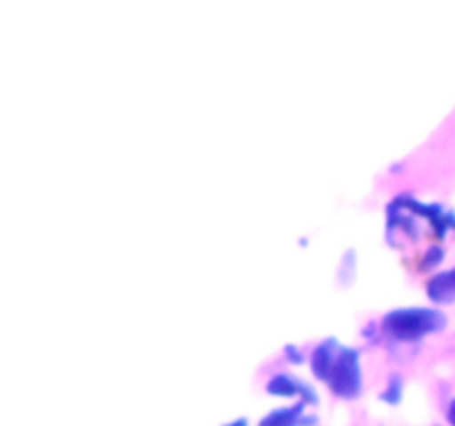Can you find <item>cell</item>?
<instances>
[{
    "mask_svg": "<svg viewBox=\"0 0 455 426\" xmlns=\"http://www.w3.org/2000/svg\"><path fill=\"white\" fill-rule=\"evenodd\" d=\"M444 324V315L435 313V311L427 309H409V311H395V313L387 315L385 327L398 340H416V337L425 335V333L435 331Z\"/></svg>",
    "mask_w": 455,
    "mask_h": 426,
    "instance_id": "cell-1",
    "label": "cell"
},
{
    "mask_svg": "<svg viewBox=\"0 0 455 426\" xmlns=\"http://www.w3.org/2000/svg\"><path fill=\"white\" fill-rule=\"evenodd\" d=\"M429 296L438 302L453 300L455 297V269L438 275V278L429 284Z\"/></svg>",
    "mask_w": 455,
    "mask_h": 426,
    "instance_id": "cell-2",
    "label": "cell"
},
{
    "mask_svg": "<svg viewBox=\"0 0 455 426\" xmlns=\"http://www.w3.org/2000/svg\"><path fill=\"white\" fill-rule=\"evenodd\" d=\"M302 408H305V404H302V406H291V408H283V411L271 413L269 417L262 420V426H293Z\"/></svg>",
    "mask_w": 455,
    "mask_h": 426,
    "instance_id": "cell-3",
    "label": "cell"
},
{
    "mask_svg": "<svg viewBox=\"0 0 455 426\" xmlns=\"http://www.w3.org/2000/svg\"><path fill=\"white\" fill-rule=\"evenodd\" d=\"M296 389H300V384H298L296 380H291L289 375H278L274 377V380L269 382V390L271 393H296Z\"/></svg>",
    "mask_w": 455,
    "mask_h": 426,
    "instance_id": "cell-4",
    "label": "cell"
},
{
    "mask_svg": "<svg viewBox=\"0 0 455 426\" xmlns=\"http://www.w3.org/2000/svg\"><path fill=\"white\" fill-rule=\"evenodd\" d=\"M449 420H451V424L455 426V402L451 404V408H449Z\"/></svg>",
    "mask_w": 455,
    "mask_h": 426,
    "instance_id": "cell-5",
    "label": "cell"
},
{
    "mask_svg": "<svg viewBox=\"0 0 455 426\" xmlns=\"http://www.w3.org/2000/svg\"><path fill=\"white\" fill-rule=\"evenodd\" d=\"M229 426H244V420H240V422H235V424H229Z\"/></svg>",
    "mask_w": 455,
    "mask_h": 426,
    "instance_id": "cell-6",
    "label": "cell"
}]
</instances>
